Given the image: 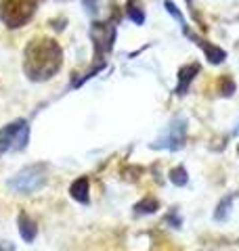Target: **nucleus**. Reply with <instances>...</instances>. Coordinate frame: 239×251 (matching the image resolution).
<instances>
[{
    "instance_id": "nucleus-1",
    "label": "nucleus",
    "mask_w": 239,
    "mask_h": 251,
    "mask_svg": "<svg viewBox=\"0 0 239 251\" xmlns=\"http://www.w3.org/2000/svg\"><path fill=\"white\" fill-rule=\"evenodd\" d=\"M21 67L30 82H49L63 67V49L53 38H34L23 50Z\"/></svg>"
},
{
    "instance_id": "nucleus-2",
    "label": "nucleus",
    "mask_w": 239,
    "mask_h": 251,
    "mask_svg": "<svg viewBox=\"0 0 239 251\" xmlns=\"http://www.w3.org/2000/svg\"><path fill=\"white\" fill-rule=\"evenodd\" d=\"M40 0H2L0 4V21L9 29H19L31 21Z\"/></svg>"
},
{
    "instance_id": "nucleus-3",
    "label": "nucleus",
    "mask_w": 239,
    "mask_h": 251,
    "mask_svg": "<svg viewBox=\"0 0 239 251\" xmlns=\"http://www.w3.org/2000/svg\"><path fill=\"white\" fill-rule=\"evenodd\" d=\"M46 170H49L46 163H31V166H26L23 170H19L6 184H9L11 191L19 195H31L46 184V180H49Z\"/></svg>"
},
{
    "instance_id": "nucleus-4",
    "label": "nucleus",
    "mask_w": 239,
    "mask_h": 251,
    "mask_svg": "<svg viewBox=\"0 0 239 251\" xmlns=\"http://www.w3.org/2000/svg\"><path fill=\"white\" fill-rule=\"evenodd\" d=\"M189 132V120L185 115H174L170 124L164 128V132L155 138V143H151V149H166V151H180L185 147Z\"/></svg>"
},
{
    "instance_id": "nucleus-5",
    "label": "nucleus",
    "mask_w": 239,
    "mask_h": 251,
    "mask_svg": "<svg viewBox=\"0 0 239 251\" xmlns=\"http://www.w3.org/2000/svg\"><path fill=\"white\" fill-rule=\"evenodd\" d=\"M90 40H92V49H94V59L97 61H105L103 57L114 50L116 44V34H118V25L116 21H92L90 23Z\"/></svg>"
},
{
    "instance_id": "nucleus-6",
    "label": "nucleus",
    "mask_w": 239,
    "mask_h": 251,
    "mask_svg": "<svg viewBox=\"0 0 239 251\" xmlns=\"http://www.w3.org/2000/svg\"><path fill=\"white\" fill-rule=\"evenodd\" d=\"M30 143V124L28 120H15L11 124H6L0 130V153L6 151H23Z\"/></svg>"
},
{
    "instance_id": "nucleus-7",
    "label": "nucleus",
    "mask_w": 239,
    "mask_h": 251,
    "mask_svg": "<svg viewBox=\"0 0 239 251\" xmlns=\"http://www.w3.org/2000/svg\"><path fill=\"white\" fill-rule=\"evenodd\" d=\"M185 36H187L189 40L193 42L195 46H199V49L204 50V57L208 59L210 65H222V63H225V59H227V50H225V49H220L218 44L204 40L202 36L193 34V31H191V29H187V31H185Z\"/></svg>"
},
{
    "instance_id": "nucleus-8",
    "label": "nucleus",
    "mask_w": 239,
    "mask_h": 251,
    "mask_svg": "<svg viewBox=\"0 0 239 251\" xmlns=\"http://www.w3.org/2000/svg\"><path fill=\"white\" fill-rule=\"evenodd\" d=\"M199 72H202V65H199L197 61L182 65V67L179 69V74H177V80H179V82H177V86H174V90H172V92L177 94V97H185Z\"/></svg>"
},
{
    "instance_id": "nucleus-9",
    "label": "nucleus",
    "mask_w": 239,
    "mask_h": 251,
    "mask_svg": "<svg viewBox=\"0 0 239 251\" xmlns=\"http://www.w3.org/2000/svg\"><path fill=\"white\" fill-rule=\"evenodd\" d=\"M69 195L71 199L82 203V205H89L90 203V184H89V176H80L78 180H74L69 186Z\"/></svg>"
},
{
    "instance_id": "nucleus-10",
    "label": "nucleus",
    "mask_w": 239,
    "mask_h": 251,
    "mask_svg": "<svg viewBox=\"0 0 239 251\" xmlns=\"http://www.w3.org/2000/svg\"><path fill=\"white\" fill-rule=\"evenodd\" d=\"M17 226H19V234L21 239L26 243H34L36 241V234H38V226L36 222L31 220L26 211H21V214L17 216Z\"/></svg>"
},
{
    "instance_id": "nucleus-11",
    "label": "nucleus",
    "mask_w": 239,
    "mask_h": 251,
    "mask_svg": "<svg viewBox=\"0 0 239 251\" xmlns=\"http://www.w3.org/2000/svg\"><path fill=\"white\" fill-rule=\"evenodd\" d=\"M126 17H128L134 25H143L145 23V11H143L141 0H126Z\"/></svg>"
},
{
    "instance_id": "nucleus-12",
    "label": "nucleus",
    "mask_w": 239,
    "mask_h": 251,
    "mask_svg": "<svg viewBox=\"0 0 239 251\" xmlns=\"http://www.w3.org/2000/svg\"><path fill=\"white\" fill-rule=\"evenodd\" d=\"M233 199H235V195H225V197L218 201V205L214 207V214H212V218L216 220V222H227L231 207H233Z\"/></svg>"
},
{
    "instance_id": "nucleus-13",
    "label": "nucleus",
    "mask_w": 239,
    "mask_h": 251,
    "mask_svg": "<svg viewBox=\"0 0 239 251\" xmlns=\"http://www.w3.org/2000/svg\"><path fill=\"white\" fill-rule=\"evenodd\" d=\"M134 214L137 216H151V214H155V211L159 209V201L155 197H145V199H141L139 203H134Z\"/></svg>"
},
{
    "instance_id": "nucleus-14",
    "label": "nucleus",
    "mask_w": 239,
    "mask_h": 251,
    "mask_svg": "<svg viewBox=\"0 0 239 251\" xmlns=\"http://www.w3.org/2000/svg\"><path fill=\"white\" fill-rule=\"evenodd\" d=\"M164 9L168 11V15H170V17H172L174 21L179 23V25H180V29H182V34H185V31L189 29V23H187V19H185V15L180 13V9H179V6L174 4L172 0H164Z\"/></svg>"
},
{
    "instance_id": "nucleus-15",
    "label": "nucleus",
    "mask_w": 239,
    "mask_h": 251,
    "mask_svg": "<svg viewBox=\"0 0 239 251\" xmlns=\"http://www.w3.org/2000/svg\"><path fill=\"white\" fill-rule=\"evenodd\" d=\"M235 90H237V84H235V80L229 74L218 77V92H220V97L229 99V97H233V94H235Z\"/></svg>"
},
{
    "instance_id": "nucleus-16",
    "label": "nucleus",
    "mask_w": 239,
    "mask_h": 251,
    "mask_svg": "<svg viewBox=\"0 0 239 251\" xmlns=\"http://www.w3.org/2000/svg\"><path fill=\"white\" fill-rule=\"evenodd\" d=\"M105 67H107V61H97V63H94V65L89 69V72H86L82 77H80V80H76V82L71 84V86H74V88H80V86H82V84H86L89 80H92V77L97 75V74H101Z\"/></svg>"
},
{
    "instance_id": "nucleus-17",
    "label": "nucleus",
    "mask_w": 239,
    "mask_h": 251,
    "mask_svg": "<svg viewBox=\"0 0 239 251\" xmlns=\"http://www.w3.org/2000/svg\"><path fill=\"white\" fill-rule=\"evenodd\" d=\"M168 178L174 186H185L189 182V174H187V168L185 166H177L168 172Z\"/></svg>"
},
{
    "instance_id": "nucleus-18",
    "label": "nucleus",
    "mask_w": 239,
    "mask_h": 251,
    "mask_svg": "<svg viewBox=\"0 0 239 251\" xmlns=\"http://www.w3.org/2000/svg\"><path fill=\"white\" fill-rule=\"evenodd\" d=\"M164 222H166V224H170L172 228H180V226H182V218L179 216L177 207H172V209L168 211V214L164 216Z\"/></svg>"
},
{
    "instance_id": "nucleus-19",
    "label": "nucleus",
    "mask_w": 239,
    "mask_h": 251,
    "mask_svg": "<svg viewBox=\"0 0 239 251\" xmlns=\"http://www.w3.org/2000/svg\"><path fill=\"white\" fill-rule=\"evenodd\" d=\"M84 9L89 15H97L99 13V0H82Z\"/></svg>"
},
{
    "instance_id": "nucleus-20",
    "label": "nucleus",
    "mask_w": 239,
    "mask_h": 251,
    "mask_svg": "<svg viewBox=\"0 0 239 251\" xmlns=\"http://www.w3.org/2000/svg\"><path fill=\"white\" fill-rule=\"evenodd\" d=\"M237 132H239V128H237V130H235V132H233V134H237Z\"/></svg>"
},
{
    "instance_id": "nucleus-21",
    "label": "nucleus",
    "mask_w": 239,
    "mask_h": 251,
    "mask_svg": "<svg viewBox=\"0 0 239 251\" xmlns=\"http://www.w3.org/2000/svg\"><path fill=\"white\" fill-rule=\"evenodd\" d=\"M237 155H239V145H237Z\"/></svg>"
},
{
    "instance_id": "nucleus-22",
    "label": "nucleus",
    "mask_w": 239,
    "mask_h": 251,
    "mask_svg": "<svg viewBox=\"0 0 239 251\" xmlns=\"http://www.w3.org/2000/svg\"><path fill=\"white\" fill-rule=\"evenodd\" d=\"M187 2H189V4H191V2H193V0H187Z\"/></svg>"
}]
</instances>
